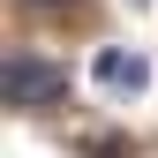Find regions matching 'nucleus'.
I'll list each match as a JSON object with an SVG mask.
<instances>
[{
	"label": "nucleus",
	"mask_w": 158,
	"mask_h": 158,
	"mask_svg": "<svg viewBox=\"0 0 158 158\" xmlns=\"http://www.w3.org/2000/svg\"><path fill=\"white\" fill-rule=\"evenodd\" d=\"M60 90H68V75L53 68V60H38V53H8V106H15V113L60 106Z\"/></svg>",
	"instance_id": "obj_1"
},
{
	"label": "nucleus",
	"mask_w": 158,
	"mask_h": 158,
	"mask_svg": "<svg viewBox=\"0 0 158 158\" xmlns=\"http://www.w3.org/2000/svg\"><path fill=\"white\" fill-rule=\"evenodd\" d=\"M90 75H98L106 90H143V83H151V60H143V53H121V45H106V53L90 60Z\"/></svg>",
	"instance_id": "obj_2"
},
{
	"label": "nucleus",
	"mask_w": 158,
	"mask_h": 158,
	"mask_svg": "<svg viewBox=\"0 0 158 158\" xmlns=\"http://www.w3.org/2000/svg\"><path fill=\"white\" fill-rule=\"evenodd\" d=\"M38 8H68V0H38Z\"/></svg>",
	"instance_id": "obj_3"
}]
</instances>
